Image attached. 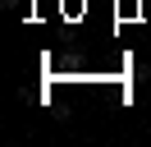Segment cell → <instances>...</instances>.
<instances>
[]
</instances>
